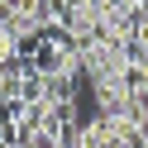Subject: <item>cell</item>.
<instances>
[{
    "mask_svg": "<svg viewBox=\"0 0 148 148\" xmlns=\"http://www.w3.org/2000/svg\"><path fill=\"white\" fill-rule=\"evenodd\" d=\"M43 105H77V77L72 72H43Z\"/></svg>",
    "mask_w": 148,
    "mask_h": 148,
    "instance_id": "1",
    "label": "cell"
}]
</instances>
